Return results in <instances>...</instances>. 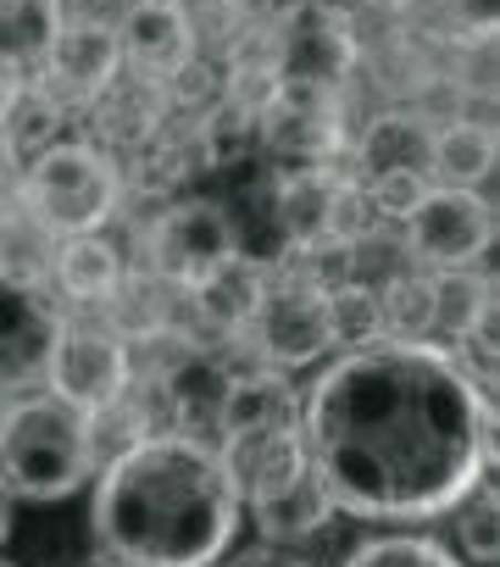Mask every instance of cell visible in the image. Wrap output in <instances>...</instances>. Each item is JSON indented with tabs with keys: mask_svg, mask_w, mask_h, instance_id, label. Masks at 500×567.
Returning a JSON list of instances; mask_svg holds the SVG:
<instances>
[{
	"mask_svg": "<svg viewBox=\"0 0 500 567\" xmlns=\"http://www.w3.org/2000/svg\"><path fill=\"white\" fill-rule=\"evenodd\" d=\"M295 429L334 512L367 523L445 517L494 473V401L439 340L340 351L301 390Z\"/></svg>",
	"mask_w": 500,
	"mask_h": 567,
	"instance_id": "cell-1",
	"label": "cell"
},
{
	"mask_svg": "<svg viewBox=\"0 0 500 567\" xmlns=\"http://www.w3.org/2000/svg\"><path fill=\"white\" fill-rule=\"evenodd\" d=\"M217 445L156 429L95 467L90 539L101 567H217L239 534Z\"/></svg>",
	"mask_w": 500,
	"mask_h": 567,
	"instance_id": "cell-2",
	"label": "cell"
},
{
	"mask_svg": "<svg viewBox=\"0 0 500 567\" xmlns=\"http://www.w3.org/2000/svg\"><path fill=\"white\" fill-rule=\"evenodd\" d=\"M90 417L56 401L51 390L18 395L0 406V484L29 501H67L95 478Z\"/></svg>",
	"mask_w": 500,
	"mask_h": 567,
	"instance_id": "cell-3",
	"label": "cell"
},
{
	"mask_svg": "<svg viewBox=\"0 0 500 567\" xmlns=\"http://www.w3.org/2000/svg\"><path fill=\"white\" fill-rule=\"evenodd\" d=\"M117 200H123V173H117L112 151H101L90 140H56L18 178V206L51 239L101 234L117 217Z\"/></svg>",
	"mask_w": 500,
	"mask_h": 567,
	"instance_id": "cell-4",
	"label": "cell"
},
{
	"mask_svg": "<svg viewBox=\"0 0 500 567\" xmlns=\"http://www.w3.org/2000/svg\"><path fill=\"white\" fill-rule=\"evenodd\" d=\"M273 212H279L284 239L301 256L351 250L362 234L378 228V217L367 206V189L356 184V173H340L334 162L329 167H290L273 189Z\"/></svg>",
	"mask_w": 500,
	"mask_h": 567,
	"instance_id": "cell-5",
	"label": "cell"
},
{
	"mask_svg": "<svg viewBox=\"0 0 500 567\" xmlns=\"http://www.w3.org/2000/svg\"><path fill=\"white\" fill-rule=\"evenodd\" d=\"M268 68L279 84H312V90L340 95L362 68V40H356L351 12L334 7V0H290L273 18Z\"/></svg>",
	"mask_w": 500,
	"mask_h": 567,
	"instance_id": "cell-6",
	"label": "cell"
},
{
	"mask_svg": "<svg viewBox=\"0 0 500 567\" xmlns=\"http://www.w3.org/2000/svg\"><path fill=\"white\" fill-rule=\"evenodd\" d=\"M40 379L56 401H67L84 417H101L106 406H117L134 390V351L123 334H112L106 323H73L56 318Z\"/></svg>",
	"mask_w": 500,
	"mask_h": 567,
	"instance_id": "cell-7",
	"label": "cell"
},
{
	"mask_svg": "<svg viewBox=\"0 0 500 567\" xmlns=\"http://www.w3.org/2000/svg\"><path fill=\"white\" fill-rule=\"evenodd\" d=\"M244 340L257 351V362L273 368V373H295V368H312L317 357H329L334 351V340H329V284H317L312 272L268 278L257 312L244 323Z\"/></svg>",
	"mask_w": 500,
	"mask_h": 567,
	"instance_id": "cell-8",
	"label": "cell"
},
{
	"mask_svg": "<svg viewBox=\"0 0 500 567\" xmlns=\"http://www.w3.org/2000/svg\"><path fill=\"white\" fill-rule=\"evenodd\" d=\"M139 250H145V272L167 284L173 296H184L239 250V239H233V217L217 200H173L145 223Z\"/></svg>",
	"mask_w": 500,
	"mask_h": 567,
	"instance_id": "cell-9",
	"label": "cell"
},
{
	"mask_svg": "<svg viewBox=\"0 0 500 567\" xmlns=\"http://www.w3.org/2000/svg\"><path fill=\"white\" fill-rule=\"evenodd\" d=\"M400 245L423 272L439 267H478L494 250V206L478 189L428 184V195L400 217Z\"/></svg>",
	"mask_w": 500,
	"mask_h": 567,
	"instance_id": "cell-10",
	"label": "cell"
},
{
	"mask_svg": "<svg viewBox=\"0 0 500 567\" xmlns=\"http://www.w3.org/2000/svg\"><path fill=\"white\" fill-rule=\"evenodd\" d=\"M257 145L290 167H329L345 151V106L312 84H279L257 112Z\"/></svg>",
	"mask_w": 500,
	"mask_h": 567,
	"instance_id": "cell-11",
	"label": "cell"
},
{
	"mask_svg": "<svg viewBox=\"0 0 500 567\" xmlns=\"http://www.w3.org/2000/svg\"><path fill=\"white\" fill-rule=\"evenodd\" d=\"M117 73H123L117 34L106 23H95V18L62 23L51 51L40 56V90L56 106H95V101H106Z\"/></svg>",
	"mask_w": 500,
	"mask_h": 567,
	"instance_id": "cell-12",
	"label": "cell"
},
{
	"mask_svg": "<svg viewBox=\"0 0 500 567\" xmlns=\"http://www.w3.org/2000/svg\"><path fill=\"white\" fill-rule=\"evenodd\" d=\"M233 362L211 346H178L162 368V406L173 412V434L217 445L222 440V401L233 384Z\"/></svg>",
	"mask_w": 500,
	"mask_h": 567,
	"instance_id": "cell-13",
	"label": "cell"
},
{
	"mask_svg": "<svg viewBox=\"0 0 500 567\" xmlns=\"http://www.w3.org/2000/svg\"><path fill=\"white\" fill-rule=\"evenodd\" d=\"M117 56L145 84H173L195 68V23L167 0H128L117 18Z\"/></svg>",
	"mask_w": 500,
	"mask_h": 567,
	"instance_id": "cell-14",
	"label": "cell"
},
{
	"mask_svg": "<svg viewBox=\"0 0 500 567\" xmlns=\"http://www.w3.org/2000/svg\"><path fill=\"white\" fill-rule=\"evenodd\" d=\"M217 456H222V473L239 495V506L262 501L284 484H295L306 473V445H301V429H244V434H222L217 440Z\"/></svg>",
	"mask_w": 500,
	"mask_h": 567,
	"instance_id": "cell-15",
	"label": "cell"
},
{
	"mask_svg": "<svg viewBox=\"0 0 500 567\" xmlns=\"http://www.w3.org/2000/svg\"><path fill=\"white\" fill-rule=\"evenodd\" d=\"M268 267L262 261H250L244 250H233L217 272H206L195 290H184L189 296V312L211 329V334H244V323H250V312H257V301H262V290H268Z\"/></svg>",
	"mask_w": 500,
	"mask_h": 567,
	"instance_id": "cell-16",
	"label": "cell"
},
{
	"mask_svg": "<svg viewBox=\"0 0 500 567\" xmlns=\"http://www.w3.org/2000/svg\"><path fill=\"white\" fill-rule=\"evenodd\" d=\"M51 278H56V290L79 307H106L117 296V284L128 278L123 256L112 239L101 234H73V239H56L51 250Z\"/></svg>",
	"mask_w": 500,
	"mask_h": 567,
	"instance_id": "cell-17",
	"label": "cell"
},
{
	"mask_svg": "<svg viewBox=\"0 0 500 567\" xmlns=\"http://www.w3.org/2000/svg\"><path fill=\"white\" fill-rule=\"evenodd\" d=\"M428 145H434V123H423L417 112H384L362 128L356 140V184L384 178V173H423L428 178Z\"/></svg>",
	"mask_w": 500,
	"mask_h": 567,
	"instance_id": "cell-18",
	"label": "cell"
},
{
	"mask_svg": "<svg viewBox=\"0 0 500 567\" xmlns=\"http://www.w3.org/2000/svg\"><path fill=\"white\" fill-rule=\"evenodd\" d=\"M250 523L262 528V545H290L295 550V545L317 539L334 523V501H329V489L312 473H301L295 484H284V489H273L262 501H250Z\"/></svg>",
	"mask_w": 500,
	"mask_h": 567,
	"instance_id": "cell-19",
	"label": "cell"
},
{
	"mask_svg": "<svg viewBox=\"0 0 500 567\" xmlns=\"http://www.w3.org/2000/svg\"><path fill=\"white\" fill-rule=\"evenodd\" d=\"M301 417V390L273 373V368H239L222 401V434H244V429H295Z\"/></svg>",
	"mask_w": 500,
	"mask_h": 567,
	"instance_id": "cell-20",
	"label": "cell"
},
{
	"mask_svg": "<svg viewBox=\"0 0 500 567\" xmlns=\"http://www.w3.org/2000/svg\"><path fill=\"white\" fill-rule=\"evenodd\" d=\"M51 329H56V318H51V307H40L34 290L0 284V384L40 373Z\"/></svg>",
	"mask_w": 500,
	"mask_h": 567,
	"instance_id": "cell-21",
	"label": "cell"
},
{
	"mask_svg": "<svg viewBox=\"0 0 500 567\" xmlns=\"http://www.w3.org/2000/svg\"><path fill=\"white\" fill-rule=\"evenodd\" d=\"M428 278H434V334H445V346H461L472 334H489L494 278L483 267H439Z\"/></svg>",
	"mask_w": 500,
	"mask_h": 567,
	"instance_id": "cell-22",
	"label": "cell"
},
{
	"mask_svg": "<svg viewBox=\"0 0 500 567\" xmlns=\"http://www.w3.org/2000/svg\"><path fill=\"white\" fill-rule=\"evenodd\" d=\"M494 173V134L472 117H450L434 128L428 145V184H450V189H478Z\"/></svg>",
	"mask_w": 500,
	"mask_h": 567,
	"instance_id": "cell-23",
	"label": "cell"
},
{
	"mask_svg": "<svg viewBox=\"0 0 500 567\" xmlns=\"http://www.w3.org/2000/svg\"><path fill=\"white\" fill-rule=\"evenodd\" d=\"M62 29V0H0V68H40Z\"/></svg>",
	"mask_w": 500,
	"mask_h": 567,
	"instance_id": "cell-24",
	"label": "cell"
},
{
	"mask_svg": "<svg viewBox=\"0 0 500 567\" xmlns=\"http://www.w3.org/2000/svg\"><path fill=\"white\" fill-rule=\"evenodd\" d=\"M378 329L384 340H406V346L434 340V278L428 272H389L378 284Z\"/></svg>",
	"mask_w": 500,
	"mask_h": 567,
	"instance_id": "cell-25",
	"label": "cell"
},
{
	"mask_svg": "<svg viewBox=\"0 0 500 567\" xmlns=\"http://www.w3.org/2000/svg\"><path fill=\"white\" fill-rule=\"evenodd\" d=\"M56 123H62V106L40 84H18L7 117H0V151H7L18 167H29L40 151L56 145Z\"/></svg>",
	"mask_w": 500,
	"mask_h": 567,
	"instance_id": "cell-26",
	"label": "cell"
},
{
	"mask_svg": "<svg viewBox=\"0 0 500 567\" xmlns=\"http://www.w3.org/2000/svg\"><path fill=\"white\" fill-rule=\"evenodd\" d=\"M51 250H56V239L18 206L7 223H0V284L34 290L40 278H51Z\"/></svg>",
	"mask_w": 500,
	"mask_h": 567,
	"instance_id": "cell-27",
	"label": "cell"
},
{
	"mask_svg": "<svg viewBox=\"0 0 500 567\" xmlns=\"http://www.w3.org/2000/svg\"><path fill=\"white\" fill-rule=\"evenodd\" d=\"M329 340L340 351L384 340V329H378V290H373V284L351 278V284H334V290H329Z\"/></svg>",
	"mask_w": 500,
	"mask_h": 567,
	"instance_id": "cell-28",
	"label": "cell"
},
{
	"mask_svg": "<svg viewBox=\"0 0 500 567\" xmlns=\"http://www.w3.org/2000/svg\"><path fill=\"white\" fill-rule=\"evenodd\" d=\"M340 567H461V561L450 556V545L428 534H373L356 550H345Z\"/></svg>",
	"mask_w": 500,
	"mask_h": 567,
	"instance_id": "cell-29",
	"label": "cell"
},
{
	"mask_svg": "<svg viewBox=\"0 0 500 567\" xmlns=\"http://www.w3.org/2000/svg\"><path fill=\"white\" fill-rule=\"evenodd\" d=\"M450 517H456V545H461V556H467L472 567H494V550H500V512H494L489 478L472 484V489L450 506Z\"/></svg>",
	"mask_w": 500,
	"mask_h": 567,
	"instance_id": "cell-30",
	"label": "cell"
},
{
	"mask_svg": "<svg viewBox=\"0 0 500 567\" xmlns=\"http://www.w3.org/2000/svg\"><path fill=\"white\" fill-rule=\"evenodd\" d=\"M200 134H206V156H211V162H222V156H244L250 145H257V117L228 101V106H217V112L206 117Z\"/></svg>",
	"mask_w": 500,
	"mask_h": 567,
	"instance_id": "cell-31",
	"label": "cell"
},
{
	"mask_svg": "<svg viewBox=\"0 0 500 567\" xmlns=\"http://www.w3.org/2000/svg\"><path fill=\"white\" fill-rule=\"evenodd\" d=\"M367 189V206H373V217H384V223H400L423 195H428V178L423 173H384V178H367L362 184Z\"/></svg>",
	"mask_w": 500,
	"mask_h": 567,
	"instance_id": "cell-32",
	"label": "cell"
},
{
	"mask_svg": "<svg viewBox=\"0 0 500 567\" xmlns=\"http://www.w3.org/2000/svg\"><path fill=\"white\" fill-rule=\"evenodd\" d=\"M434 12L461 45H489L494 40V0H434Z\"/></svg>",
	"mask_w": 500,
	"mask_h": 567,
	"instance_id": "cell-33",
	"label": "cell"
},
{
	"mask_svg": "<svg viewBox=\"0 0 500 567\" xmlns=\"http://www.w3.org/2000/svg\"><path fill=\"white\" fill-rule=\"evenodd\" d=\"M217 567H312V561L301 550H290V545H250V550L222 556Z\"/></svg>",
	"mask_w": 500,
	"mask_h": 567,
	"instance_id": "cell-34",
	"label": "cell"
},
{
	"mask_svg": "<svg viewBox=\"0 0 500 567\" xmlns=\"http://www.w3.org/2000/svg\"><path fill=\"white\" fill-rule=\"evenodd\" d=\"M7 539H12V489L0 484V545H7Z\"/></svg>",
	"mask_w": 500,
	"mask_h": 567,
	"instance_id": "cell-35",
	"label": "cell"
},
{
	"mask_svg": "<svg viewBox=\"0 0 500 567\" xmlns=\"http://www.w3.org/2000/svg\"><path fill=\"white\" fill-rule=\"evenodd\" d=\"M18 73H7V68H0V117H7V106H12V95H18Z\"/></svg>",
	"mask_w": 500,
	"mask_h": 567,
	"instance_id": "cell-36",
	"label": "cell"
},
{
	"mask_svg": "<svg viewBox=\"0 0 500 567\" xmlns=\"http://www.w3.org/2000/svg\"><path fill=\"white\" fill-rule=\"evenodd\" d=\"M167 7H189V0H167Z\"/></svg>",
	"mask_w": 500,
	"mask_h": 567,
	"instance_id": "cell-37",
	"label": "cell"
},
{
	"mask_svg": "<svg viewBox=\"0 0 500 567\" xmlns=\"http://www.w3.org/2000/svg\"><path fill=\"white\" fill-rule=\"evenodd\" d=\"M395 7H412V0H395Z\"/></svg>",
	"mask_w": 500,
	"mask_h": 567,
	"instance_id": "cell-38",
	"label": "cell"
},
{
	"mask_svg": "<svg viewBox=\"0 0 500 567\" xmlns=\"http://www.w3.org/2000/svg\"><path fill=\"white\" fill-rule=\"evenodd\" d=\"M0 567H12V561H0Z\"/></svg>",
	"mask_w": 500,
	"mask_h": 567,
	"instance_id": "cell-39",
	"label": "cell"
}]
</instances>
